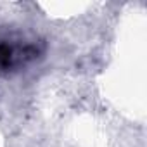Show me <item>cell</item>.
<instances>
[{
  "mask_svg": "<svg viewBox=\"0 0 147 147\" xmlns=\"http://www.w3.org/2000/svg\"><path fill=\"white\" fill-rule=\"evenodd\" d=\"M14 62V50L9 43H4L0 42V67L2 69H7L11 67Z\"/></svg>",
  "mask_w": 147,
  "mask_h": 147,
  "instance_id": "1",
  "label": "cell"
}]
</instances>
